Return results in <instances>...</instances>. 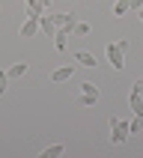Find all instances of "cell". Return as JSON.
<instances>
[{"mask_svg": "<svg viewBox=\"0 0 143 158\" xmlns=\"http://www.w3.org/2000/svg\"><path fill=\"white\" fill-rule=\"evenodd\" d=\"M131 137V131H128V123H122V119H110V143H116V146H122L125 140Z\"/></svg>", "mask_w": 143, "mask_h": 158, "instance_id": "obj_1", "label": "cell"}, {"mask_svg": "<svg viewBox=\"0 0 143 158\" xmlns=\"http://www.w3.org/2000/svg\"><path fill=\"white\" fill-rule=\"evenodd\" d=\"M107 60H110V66L119 72V69L125 66V51H119V45H116V42L107 45Z\"/></svg>", "mask_w": 143, "mask_h": 158, "instance_id": "obj_2", "label": "cell"}, {"mask_svg": "<svg viewBox=\"0 0 143 158\" xmlns=\"http://www.w3.org/2000/svg\"><path fill=\"white\" fill-rule=\"evenodd\" d=\"M36 30H39V15H27V21L21 24V36L30 39V36H36Z\"/></svg>", "mask_w": 143, "mask_h": 158, "instance_id": "obj_3", "label": "cell"}, {"mask_svg": "<svg viewBox=\"0 0 143 158\" xmlns=\"http://www.w3.org/2000/svg\"><path fill=\"white\" fill-rule=\"evenodd\" d=\"M72 75H75V66H60V69L51 72V81L54 84H63V81H69Z\"/></svg>", "mask_w": 143, "mask_h": 158, "instance_id": "obj_4", "label": "cell"}, {"mask_svg": "<svg viewBox=\"0 0 143 158\" xmlns=\"http://www.w3.org/2000/svg\"><path fill=\"white\" fill-rule=\"evenodd\" d=\"M39 30H45L48 39H54V36H57V24H54V18L51 15H39Z\"/></svg>", "mask_w": 143, "mask_h": 158, "instance_id": "obj_5", "label": "cell"}, {"mask_svg": "<svg viewBox=\"0 0 143 158\" xmlns=\"http://www.w3.org/2000/svg\"><path fill=\"white\" fill-rule=\"evenodd\" d=\"M75 60H78L80 66H87V69H96V66H98V63H96V57H92L89 51H78V54H75Z\"/></svg>", "mask_w": 143, "mask_h": 158, "instance_id": "obj_6", "label": "cell"}, {"mask_svg": "<svg viewBox=\"0 0 143 158\" xmlns=\"http://www.w3.org/2000/svg\"><path fill=\"white\" fill-rule=\"evenodd\" d=\"M27 69H30L27 63H15V66H9V69H6V75H9V78H24Z\"/></svg>", "mask_w": 143, "mask_h": 158, "instance_id": "obj_7", "label": "cell"}, {"mask_svg": "<svg viewBox=\"0 0 143 158\" xmlns=\"http://www.w3.org/2000/svg\"><path fill=\"white\" fill-rule=\"evenodd\" d=\"M128 102H131L134 116H143V96H140V93H131V98H128Z\"/></svg>", "mask_w": 143, "mask_h": 158, "instance_id": "obj_8", "label": "cell"}, {"mask_svg": "<svg viewBox=\"0 0 143 158\" xmlns=\"http://www.w3.org/2000/svg\"><path fill=\"white\" fill-rule=\"evenodd\" d=\"M63 152H66V146H63V143H54V146L42 149V158H60Z\"/></svg>", "mask_w": 143, "mask_h": 158, "instance_id": "obj_9", "label": "cell"}, {"mask_svg": "<svg viewBox=\"0 0 143 158\" xmlns=\"http://www.w3.org/2000/svg\"><path fill=\"white\" fill-rule=\"evenodd\" d=\"M45 9L48 6H45L42 0H27V15H42Z\"/></svg>", "mask_w": 143, "mask_h": 158, "instance_id": "obj_10", "label": "cell"}, {"mask_svg": "<svg viewBox=\"0 0 143 158\" xmlns=\"http://www.w3.org/2000/svg\"><path fill=\"white\" fill-rule=\"evenodd\" d=\"M54 18V24H75V15H72V12H60V15H51Z\"/></svg>", "mask_w": 143, "mask_h": 158, "instance_id": "obj_11", "label": "cell"}, {"mask_svg": "<svg viewBox=\"0 0 143 158\" xmlns=\"http://www.w3.org/2000/svg\"><path fill=\"white\" fill-rule=\"evenodd\" d=\"M128 9H131V6H128V0H116V3H113V15H116V18H122Z\"/></svg>", "mask_w": 143, "mask_h": 158, "instance_id": "obj_12", "label": "cell"}, {"mask_svg": "<svg viewBox=\"0 0 143 158\" xmlns=\"http://www.w3.org/2000/svg\"><path fill=\"white\" fill-rule=\"evenodd\" d=\"M128 131H131V134H140L143 131V116H134L131 123H128Z\"/></svg>", "mask_w": 143, "mask_h": 158, "instance_id": "obj_13", "label": "cell"}, {"mask_svg": "<svg viewBox=\"0 0 143 158\" xmlns=\"http://www.w3.org/2000/svg\"><path fill=\"white\" fill-rule=\"evenodd\" d=\"M72 33H78V36H89V24L87 21H75V30Z\"/></svg>", "mask_w": 143, "mask_h": 158, "instance_id": "obj_14", "label": "cell"}, {"mask_svg": "<svg viewBox=\"0 0 143 158\" xmlns=\"http://www.w3.org/2000/svg\"><path fill=\"white\" fill-rule=\"evenodd\" d=\"M96 102H98V96H89V93H84V96L78 98V105H80V107H89V105H96Z\"/></svg>", "mask_w": 143, "mask_h": 158, "instance_id": "obj_15", "label": "cell"}, {"mask_svg": "<svg viewBox=\"0 0 143 158\" xmlns=\"http://www.w3.org/2000/svg\"><path fill=\"white\" fill-rule=\"evenodd\" d=\"M80 89H84V93H89V96H98V87L92 84V81H87V84H80Z\"/></svg>", "mask_w": 143, "mask_h": 158, "instance_id": "obj_16", "label": "cell"}, {"mask_svg": "<svg viewBox=\"0 0 143 158\" xmlns=\"http://www.w3.org/2000/svg\"><path fill=\"white\" fill-rule=\"evenodd\" d=\"M6 89H9V75H6V72H0V96H3Z\"/></svg>", "mask_w": 143, "mask_h": 158, "instance_id": "obj_17", "label": "cell"}, {"mask_svg": "<svg viewBox=\"0 0 143 158\" xmlns=\"http://www.w3.org/2000/svg\"><path fill=\"white\" fill-rule=\"evenodd\" d=\"M128 6L131 9H143V0H128Z\"/></svg>", "mask_w": 143, "mask_h": 158, "instance_id": "obj_18", "label": "cell"}, {"mask_svg": "<svg viewBox=\"0 0 143 158\" xmlns=\"http://www.w3.org/2000/svg\"><path fill=\"white\" fill-rule=\"evenodd\" d=\"M140 21H143V9H140Z\"/></svg>", "mask_w": 143, "mask_h": 158, "instance_id": "obj_19", "label": "cell"}]
</instances>
